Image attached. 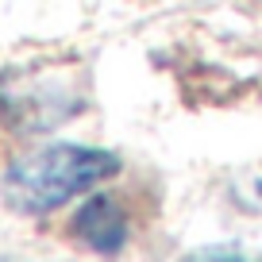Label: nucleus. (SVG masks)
Listing matches in <instances>:
<instances>
[{
    "label": "nucleus",
    "instance_id": "obj_1",
    "mask_svg": "<svg viewBox=\"0 0 262 262\" xmlns=\"http://www.w3.org/2000/svg\"><path fill=\"white\" fill-rule=\"evenodd\" d=\"M120 155L104 147H77V143H54V147L31 150L16 158L4 170L0 193L12 212L24 216H42L62 208L66 201L89 193L93 185L108 181L120 173Z\"/></svg>",
    "mask_w": 262,
    "mask_h": 262
},
{
    "label": "nucleus",
    "instance_id": "obj_2",
    "mask_svg": "<svg viewBox=\"0 0 262 262\" xmlns=\"http://www.w3.org/2000/svg\"><path fill=\"white\" fill-rule=\"evenodd\" d=\"M74 235L97 254H120L127 243V216L120 201L108 193H93L74 216Z\"/></svg>",
    "mask_w": 262,
    "mask_h": 262
}]
</instances>
